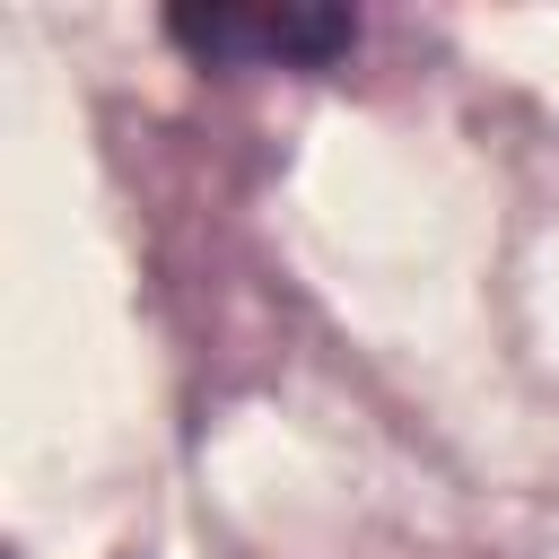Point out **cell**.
<instances>
[{
    "label": "cell",
    "mask_w": 559,
    "mask_h": 559,
    "mask_svg": "<svg viewBox=\"0 0 559 559\" xmlns=\"http://www.w3.org/2000/svg\"><path fill=\"white\" fill-rule=\"evenodd\" d=\"M157 26L175 52L210 70H332L341 52H358V9L332 0H280V9L210 0V9H166Z\"/></svg>",
    "instance_id": "1"
}]
</instances>
